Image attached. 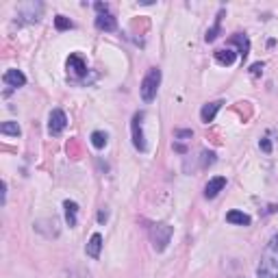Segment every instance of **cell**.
<instances>
[{
    "instance_id": "cell-1",
    "label": "cell",
    "mask_w": 278,
    "mask_h": 278,
    "mask_svg": "<svg viewBox=\"0 0 278 278\" xmlns=\"http://www.w3.org/2000/svg\"><path fill=\"white\" fill-rule=\"evenodd\" d=\"M259 278H278V232L267 241L265 250L261 254V263L256 267Z\"/></svg>"
},
{
    "instance_id": "cell-2",
    "label": "cell",
    "mask_w": 278,
    "mask_h": 278,
    "mask_svg": "<svg viewBox=\"0 0 278 278\" xmlns=\"http://www.w3.org/2000/svg\"><path fill=\"white\" fill-rule=\"evenodd\" d=\"M172 235H174V228L170 224H165V222H156V224L150 226V241H152L156 252H163L168 248Z\"/></svg>"
},
{
    "instance_id": "cell-3",
    "label": "cell",
    "mask_w": 278,
    "mask_h": 278,
    "mask_svg": "<svg viewBox=\"0 0 278 278\" xmlns=\"http://www.w3.org/2000/svg\"><path fill=\"white\" fill-rule=\"evenodd\" d=\"M159 85H161V70L159 68H150L148 74H146L144 80H141V87H139L144 102H152V100L156 98Z\"/></svg>"
},
{
    "instance_id": "cell-4",
    "label": "cell",
    "mask_w": 278,
    "mask_h": 278,
    "mask_svg": "<svg viewBox=\"0 0 278 278\" xmlns=\"http://www.w3.org/2000/svg\"><path fill=\"white\" fill-rule=\"evenodd\" d=\"M144 118L146 113L144 111H137V113L133 115V122H130V133H133V146L139 150V152H146L148 150V146H146V137H144Z\"/></svg>"
},
{
    "instance_id": "cell-5",
    "label": "cell",
    "mask_w": 278,
    "mask_h": 278,
    "mask_svg": "<svg viewBox=\"0 0 278 278\" xmlns=\"http://www.w3.org/2000/svg\"><path fill=\"white\" fill-rule=\"evenodd\" d=\"M65 126H68L65 113L61 109H54L52 113H50V120H48V133L52 135V137H59V135L65 130Z\"/></svg>"
},
{
    "instance_id": "cell-6",
    "label": "cell",
    "mask_w": 278,
    "mask_h": 278,
    "mask_svg": "<svg viewBox=\"0 0 278 278\" xmlns=\"http://www.w3.org/2000/svg\"><path fill=\"white\" fill-rule=\"evenodd\" d=\"M224 187H226V178H224V176H215V178H211L209 183H206V187H204V198L206 200L215 198V196L220 194Z\"/></svg>"
},
{
    "instance_id": "cell-7",
    "label": "cell",
    "mask_w": 278,
    "mask_h": 278,
    "mask_svg": "<svg viewBox=\"0 0 278 278\" xmlns=\"http://www.w3.org/2000/svg\"><path fill=\"white\" fill-rule=\"evenodd\" d=\"M222 100H215V102H209V104H204V107H202V111H200V120L204 124H211L215 120V115H217V111L222 109Z\"/></svg>"
},
{
    "instance_id": "cell-8",
    "label": "cell",
    "mask_w": 278,
    "mask_h": 278,
    "mask_svg": "<svg viewBox=\"0 0 278 278\" xmlns=\"http://www.w3.org/2000/svg\"><path fill=\"white\" fill-rule=\"evenodd\" d=\"M68 70L74 74V76H85V74H87V63H85L83 57H78V54H70Z\"/></svg>"
},
{
    "instance_id": "cell-9",
    "label": "cell",
    "mask_w": 278,
    "mask_h": 278,
    "mask_svg": "<svg viewBox=\"0 0 278 278\" xmlns=\"http://www.w3.org/2000/svg\"><path fill=\"white\" fill-rule=\"evenodd\" d=\"M96 28L111 33V31H115V28H118V22H115V18L111 16V13L104 11V13H98V16H96Z\"/></svg>"
},
{
    "instance_id": "cell-10",
    "label": "cell",
    "mask_w": 278,
    "mask_h": 278,
    "mask_svg": "<svg viewBox=\"0 0 278 278\" xmlns=\"http://www.w3.org/2000/svg\"><path fill=\"white\" fill-rule=\"evenodd\" d=\"M2 80H4V85H9V87H22V85L26 83V76H24L20 70H7Z\"/></svg>"
},
{
    "instance_id": "cell-11",
    "label": "cell",
    "mask_w": 278,
    "mask_h": 278,
    "mask_svg": "<svg viewBox=\"0 0 278 278\" xmlns=\"http://www.w3.org/2000/svg\"><path fill=\"white\" fill-rule=\"evenodd\" d=\"M85 250H87V254L92 256V259H98L100 250H102V235H100V232H94L92 239L87 241V248H85Z\"/></svg>"
},
{
    "instance_id": "cell-12",
    "label": "cell",
    "mask_w": 278,
    "mask_h": 278,
    "mask_svg": "<svg viewBox=\"0 0 278 278\" xmlns=\"http://www.w3.org/2000/svg\"><path fill=\"white\" fill-rule=\"evenodd\" d=\"M228 44H237L239 46V54H241V59H248V52H250V39L246 37V35H241V33H237V35H232L230 37V42Z\"/></svg>"
},
{
    "instance_id": "cell-13",
    "label": "cell",
    "mask_w": 278,
    "mask_h": 278,
    "mask_svg": "<svg viewBox=\"0 0 278 278\" xmlns=\"http://www.w3.org/2000/svg\"><path fill=\"white\" fill-rule=\"evenodd\" d=\"M235 59H237V54H235V50H232V48L215 50V61L220 65H232V63H235Z\"/></svg>"
},
{
    "instance_id": "cell-14",
    "label": "cell",
    "mask_w": 278,
    "mask_h": 278,
    "mask_svg": "<svg viewBox=\"0 0 278 278\" xmlns=\"http://www.w3.org/2000/svg\"><path fill=\"white\" fill-rule=\"evenodd\" d=\"M63 209H65V222L68 226H76V213H78V204L72 200H65L63 202Z\"/></svg>"
},
{
    "instance_id": "cell-15",
    "label": "cell",
    "mask_w": 278,
    "mask_h": 278,
    "mask_svg": "<svg viewBox=\"0 0 278 278\" xmlns=\"http://www.w3.org/2000/svg\"><path fill=\"white\" fill-rule=\"evenodd\" d=\"M226 222H230V224H239V226H248L250 224V215L241 213V211H228L226 213Z\"/></svg>"
},
{
    "instance_id": "cell-16",
    "label": "cell",
    "mask_w": 278,
    "mask_h": 278,
    "mask_svg": "<svg viewBox=\"0 0 278 278\" xmlns=\"http://www.w3.org/2000/svg\"><path fill=\"white\" fill-rule=\"evenodd\" d=\"M92 146L94 148H104L107 146V133H102V130H94L92 133Z\"/></svg>"
},
{
    "instance_id": "cell-17",
    "label": "cell",
    "mask_w": 278,
    "mask_h": 278,
    "mask_svg": "<svg viewBox=\"0 0 278 278\" xmlns=\"http://www.w3.org/2000/svg\"><path fill=\"white\" fill-rule=\"evenodd\" d=\"M0 133H2V135H11V137H18V135H20V126H18V122H2V126H0Z\"/></svg>"
},
{
    "instance_id": "cell-18",
    "label": "cell",
    "mask_w": 278,
    "mask_h": 278,
    "mask_svg": "<svg viewBox=\"0 0 278 278\" xmlns=\"http://www.w3.org/2000/svg\"><path fill=\"white\" fill-rule=\"evenodd\" d=\"M222 16H224V11H220V13H217L213 28H209V31H206V37H204L206 42H213V39L217 37V33H220V22H222Z\"/></svg>"
},
{
    "instance_id": "cell-19",
    "label": "cell",
    "mask_w": 278,
    "mask_h": 278,
    "mask_svg": "<svg viewBox=\"0 0 278 278\" xmlns=\"http://www.w3.org/2000/svg\"><path fill=\"white\" fill-rule=\"evenodd\" d=\"M54 26H57V31H70L74 24H72V20H70V18L57 16V18H54Z\"/></svg>"
},
{
    "instance_id": "cell-20",
    "label": "cell",
    "mask_w": 278,
    "mask_h": 278,
    "mask_svg": "<svg viewBox=\"0 0 278 278\" xmlns=\"http://www.w3.org/2000/svg\"><path fill=\"white\" fill-rule=\"evenodd\" d=\"M261 72H263V63H254V65L250 68V74H252V76H259Z\"/></svg>"
},
{
    "instance_id": "cell-21",
    "label": "cell",
    "mask_w": 278,
    "mask_h": 278,
    "mask_svg": "<svg viewBox=\"0 0 278 278\" xmlns=\"http://www.w3.org/2000/svg\"><path fill=\"white\" fill-rule=\"evenodd\" d=\"M261 148H263V152H267V154H270L272 152V144H270V139H261Z\"/></svg>"
},
{
    "instance_id": "cell-22",
    "label": "cell",
    "mask_w": 278,
    "mask_h": 278,
    "mask_svg": "<svg viewBox=\"0 0 278 278\" xmlns=\"http://www.w3.org/2000/svg\"><path fill=\"white\" fill-rule=\"evenodd\" d=\"M191 135H194L191 130H176V137H178V139H189Z\"/></svg>"
},
{
    "instance_id": "cell-23",
    "label": "cell",
    "mask_w": 278,
    "mask_h": 278,
    "mask_svg": "<svg viewBox=\"0 0 278 278\" xmlns=\"http://www.w3.org/2000/svg\"><path fill=\"white\" fill-rule=\"evenodd\" d=\"M98 220L104 222V220H107V213H104V211H100V213H98Z\"/></svg>"
}]
</instances>
